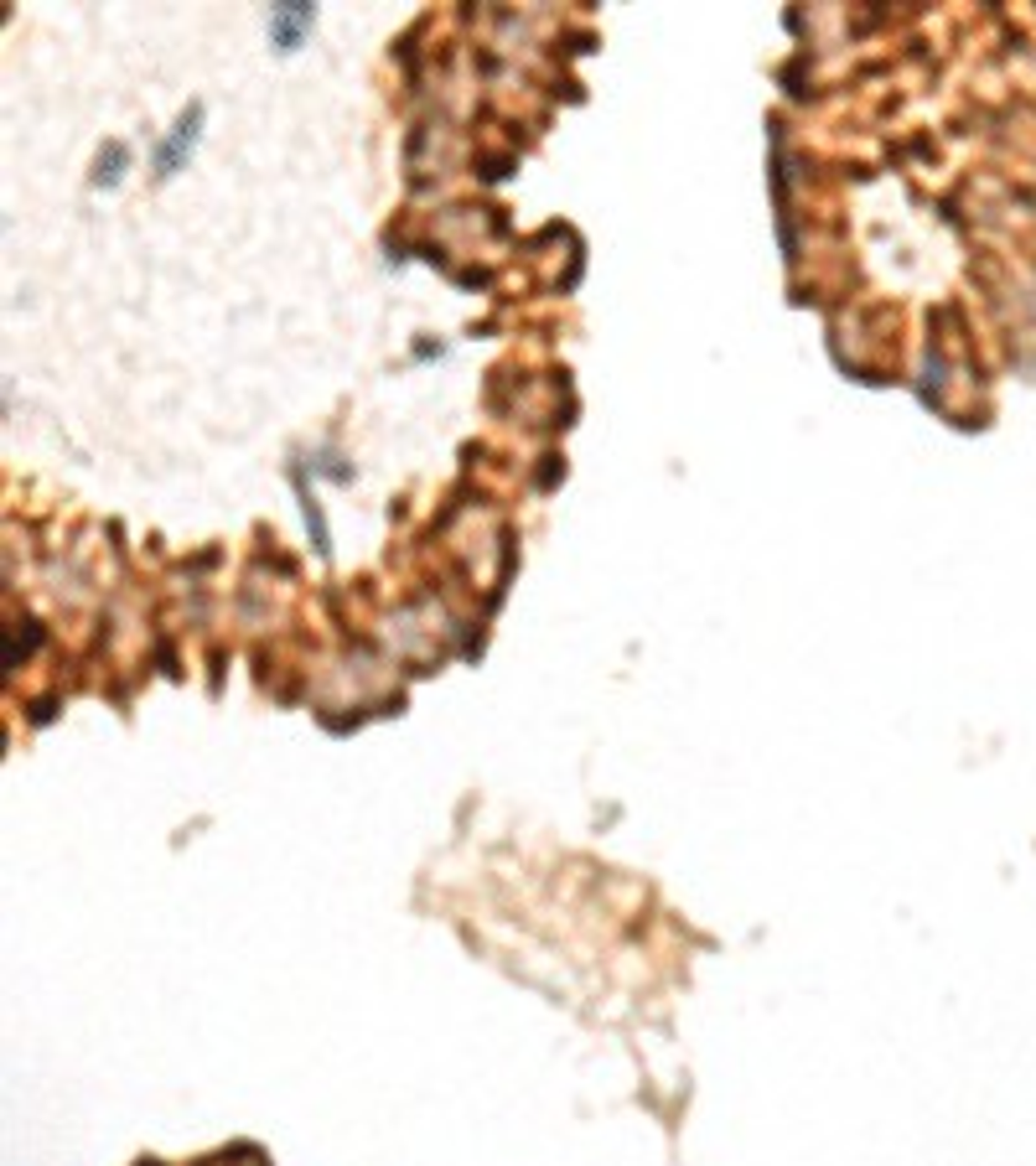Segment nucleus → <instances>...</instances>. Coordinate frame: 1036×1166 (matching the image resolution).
Masks as SVG:
<instances>
[{"instance_id": "f257e3e1", "label": "nucleus", "mask_w": 1036, "mask_h": 1166, "mask_svg": "<svg viewBox=\"0 0 1036 1166\" xmlns=\"http://www.w3.org/2000/svg\"><path fill=\"white\" fill-rule=\"evenodd\" d=\"M198 125H203V110H192V114H182V125L172 130V141L161 145V156H156V167H161V176H172L176 167H182V156H192V145H198Z\"/></svg>"}, {"instance_id": "f03ea898", "label": "nucleus", "mask_w": 1036, "mask_h": 1166, "mask_svg": "<svg viewBox=\"0 0 1036 1166\" xmlns=\"http://www.w3.org/2000/svg\"><path fill=\"white\" fill-rule=\"evenodd\" d=\"M301 26H311V6H285V11H275V16H269V32H275L280 47H296Z\"/></svg>"}, {"instance_id": "7ed1b4c3", "label": "nucleus", "mask_w": 1036, "mask_h": 1166, "mask_svg": "<svg viewBox=\"0 0 1036 1166\" xmlns=\"http://www.w3.org/2000/svg\"><path fill=\"white\" fill-rule=\"evenodd\" d=\"M119 167H125V151H119V145H114V151H110V172H99V182H119V176H125V172H119Z\"/></svg>"}]
</instances>
